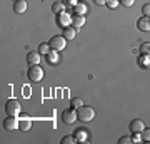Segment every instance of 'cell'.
<instances>
[{
    "label": "cell",
    "mask_w": 150,
    "mask_h": 144,
    "mask_svg": "<svg viewBox=\"0 0 150 144\" xmlns=\"http://www.w3.org/2000/svg\"><path fill=\"white\" fill-rule=\"evenodd\" d=\"M77 116H79V121H82V123H90L95 117V109L90 106H82L80 109H77Z\"/></svg>",
    "instance_id": "cell-1"
},
{
    "label": "cell",
    "mask_w": 150,
    "mask_h": 144,
    "mask_svg": "<svg viewBox=\"0 0 150 144\" xmlns=\"http://www.w3.org/2000/svg\"><path fill=\"white\" fill-rule=\"evenodd\" d=\"M27 77H28V80H32V82H40V80L43 79V69L38 64L30 65L28 70H27Z\"/></svg>",
    "instance_id": "cell-2"
},
{
    "label": "cell",
    "mask_w": 150,
    "mask_h": 144,
    "mask_svg": "<svg viewBox=\"0 0 150 144\" xmlns=\"http://www.w3.org/2000/svg\"><path fill=\"white\" fill-rule=\"evenodd\" d=\"M5 112H7V116L17 117L20 114V102L17 101V99H8L5 104Z\"/></svg>",
    "instance_id": "cell-3"
},
{
    "label": "cell",
    "mask_w": 150,
    "mask_h": 144,
    "mask_svg": "<svg viewBox=\"0 0 150 144\" xmlns=\"http://www.w3.org/2000/svg\"><path fill=\"white\" fill-rule=\"evenodd\" d=\"M48 44H50L52 50L60 52V50H64L65 45H67V39H65L64 35H55V37H52L50 40H48Z\"/></svg>",
    "instance_id": "cell-4"
},
{
    "label": "cell",
    "mask_w": 150,
    "mask_h": 144,
    "mask_svg": "<svg viewBox=\"0 0 150 144\" xmlns=\"http://www.w3.org/2000/svg\"><path fill=\"white\" fill-rule=\"evenodd\" d=\"M62 121L65 124H74L75 121H79V116H77V109L74 107H69V109H65L62 112Z\"/></svg>",
    "instance_id": "cell-5"
},
{
    "label": "cell",
    "mask_w": 150,
    "mask_h": 144,
    "mask_svg": "<svg viewBox=\"0 0 150 144\" xmlns=\"http://www.w3.org/2000/svg\"><path fill=\"white\" fill-rule=\"evenodd\" d=\"M57 24H59V27H62V29L70 27V24H72V17H70V14H67V12L57 14Z\"/></svg>",
    "instance_id": "cell-6"
},
{
    "label": "cell",
    "mask_w": 150,
    "mask_h": 144,
    "mask_svg": "<svg viewBox=\"0 0 150 144\" xmlns=\"http://www.w3.org/2000/svg\"><path fill=\"white\" fill-rule=\"evenodd\" d=\"M129 129H130V133H132V134H135V133H142V131L145 129L144 121H140V119H134V121H130Z\"/></svg>",
    "instance_id": "cell-7"
},
{
    "label": "cell",
    "mask_w": 150,
    "mask_h": 144,
    "mask_svg": "<svg viewBox=\"0 0 150 144\" xmlns=\"http://www.w3.org/2000/svg\"><path fill=\"white\" fill-rule=\"evenodd\" d=\"M137 29H140L142 32H150V17H140L137 20Z\"/></svg>",
    "instance_id": "cell-8"
},
{
    "label": "cell",
    "mask_w": 150,
    "mask_h": 144,
    "mask_svg": "<svg viewBox=\"0 0 150 144\" xmlns=\"http://www.w3.org/2000/svg\"><path fill=\"white\" fill-rule=\"evenodd\" d=\"M4 128H5L7 131H15V129L18 128V121H17V117L8 116L7 119H4Z\"/></svg>",
    "instance_id": "cell-9"
},
{
    "label": "cell",
    "mask_w": 150,
    "mask_h": 144,
    "mask_svg": "<svg viewBox=\"0 0 150 144\" xmlns=\"http://www.w3.org/2000/svg\"><path fill=\"white\" fill-rule=\"evenodd\" d=\"M83 25H85V15L74 14V15H72V27H75V29H82Z\"/></svg>",
    "instance_id": "cell-10"
},
{
    "label": "cell",
    "mask_w": 150,
    "mask_h": 144,
    "mask_svg": "<svg viewBox=\"0 0 150 144\" xmlns=\"http://www.w3.org/2000/svg\"><path fill=\"white\" fill-rule=\"evenodd\" d=\"M88 134L90 133L83 128L77 129V131H75V139H77V143H85V141H88Z\"/></svg>",
    "instance_id": "cell-11"
},
{
    "label": "cell",
    "mask_w": 150,
    "mask_h": 144,
    "mask_svg": "<svg viewBox=\"0 0 150 144\" xmlns=\"http://www.w3.org/2000/svg\"><path fill=\"white\" fill-rule=\"evenodd\" d=\"M27 10V0H17L13 2V12L15 14H25Z\"/></svg>",
    "instance_id": "cell-12"
},
{
    "label": "cell",
    "mask_w": 150,
    "mask_h": 144,
    "mask_svg": "<svg viewBox=\"0 0 150 144\" xmlns=\"http://www.w3.org/2000/svg\"><path fill=\"white\" fill-rule=\"evenodd\" d=\"M40 59H42V55L38 52H28L27 54V62L30 65H35V64H40Z\"/></svg>",
    "instance_id": "cell-13"
},
{
    "label": "cell",
    "mask_w": 150,
    "mask_h": 144,
    "mask_svg": "<svg viewBox=\"0 0 150 144\" xmlns=\"http://www.w3.org/2000/svg\"><path fill=\"white\" fill-rule=\"evenodd\" d=\"M67 40H74L75 35H77V29L75 27H65L64 29V34H62Z\"/></svg>",
    "instance_id": "cell-14"
},
{
    "label": "cell",
    "mask_w": 150,
    "mask_h": 144,
    "mask_svg": "<svg viewBox=\"0 0 150 144\" xmlns=\"http://www.w3.org/2000/svg\"><path fill=\"white\" fill-rule=\"evenodd\" d=\"M32 128V121L28 117H22L20 121H18V129H22V131H28V129Z\"/></svg>",
    "instance_id": "cell-15"
},
{
    "label": "cell",
    "mask_w": 150,
    "mask_h": 144,
    "mask_svg": "<svg viewBox=\"0 0 150 144\" xmlns=\"http://www.w3.org/2000/svg\"><path fill=\"white\" fill-rule=\"evenodd\" d=\"M50 52H52L50 44H40V45H38V54H40V55H45V57H47Z\"/></svg>",
    "instance_id": "cell-16"
},
{
    "label": "cell",
    "mask_w": 150,
    "mask_h": 144,
    "mask_svg": "<svg viewBox=\"0 0 150 144\" xmlns=\"http://www.w3.org/2000/svg\"><path fill=\"white\" fill-rule=\"evenodd\" d=\"M74 9H75V14H79V15H85L87 10H88V9H87V5H85V4H82V2H79Z\"/></svg>",
    "instance_id": "cell-17"
},
{
    "label": "cell",
    "mask_w": 150,
    "mask_h": 144,
    "mask_svg": "<svg viewBox=\"0 0 150 144\" xmlns=\"http://www.w3.org/2000/svg\"><path fill=\"white\" fill-rule=\"evenodd\" d=\"M139 52L142 54V55H147V57H150V42H144L142 45H140Z\"/></svg>",
    "instance_id": "cell-18"
},
{
    "label": "cell",
    "mask_w": 150,
    "mask_h": 144,
    "mask_svg": "<svg viewBox=\"0 0 150 144\" xmlns=\"http://www.w3.org/2000/svg\"><path fill=\"white\" fill-rule=\"evenodd\" d=\"M65 7L67 5H65L64 2H55L54 5H52V10H54V14H62Z\"/></svg>",
    "instance_id": "cell-19"
},
{
    "label": "cell",
    "mask_w": 150,
    "mask_h": 144,
    "mask_svg": "<svg viewBox=\"0 0 150 144\" xmlns=\"http://www.w3.org/2000/svg\"><path fill=\"white\" fill-rule=\"evenodd\" d=\"M70 106L74 107V109H80V107L83 106V101H82L80 97H74V99L70 101Z\"/></svg>",
    "instance_id": "cell-20"
},
{
    "label": "cell",
    "mask_w": 150,
    "mask_h": 144,
    "mask_svg": "<svg viewBox=\"0 0 150 144\" xmlns=\"http://www.w3.org/2000/svg\"><path fill=\"white\" fill-rule=\"evenodd\" d=\"M47 57H48V62H50V64H57V62H59V54H57V50H52Z\"/></svg>",
    "instance_id": "cell-21"
},
{
    "label": "cell",
    "mask_w": 150,
    "mask_h": 144,
    "mask_svg": "<svg viewBox=\"0 0 150 144\" xmlns=\"http://www.w3.org/2000/svg\"><path fill=\"white\" fill-rule=\"evenodd\" d=\"M140 65H142V69H150V57L142 55L140 57Z\"/></svg>",
    "instance_id": "cell-22"
},
{
    "label": "cell",
    "mask_w": 150,
    "mask_h": 144,
    "mask_svg": "<svg viewBox=\"0 0 150 144\" xmlns=\"http://www.w3.org/2000/svg\"><path fill=\"white\" fill-rule=\"evenodd\" d=\"M74 143H77L75 136H65V138H62V144H74Z\"/></svg>",
    "instance_id": "cell-23"
},
{
    "label": "cell",
    "mask_w": 150,
    "mask_h": 144,
    "mask_svg": "<svg viewBox=\"0 0 150 144\" xmlns=\"http://www.w3.org/2000/svg\"><path fill=\"white\" fill-rule=\"evenodd\" d=\"M120 5V2L118 0H107V7L108 9H117Z\"/></svg>",
    "instance_id": "cell-24"
},
{
    "label": "cell",
    "mask_w": 150,
    "mask_h": 144,
    "mask_svg": "<svg viewBox=\"0 0 150 144\" xmlns=\"http://www.w3.org/2000/svg\"><path fill=\"white\" fill-rule=\"evenodd\" d=\"M140 134H142V141H150V129H144Z\"/></svg>",
    "instance_id": "cell-25"
},
{
    "label": "cell",
    "mask_w": 150,
    "mask_h": 144,
    "mask_svg": "<svg viewBox=\"0 0 150 144\" xmlns=\"http://www.w3.org/2000/svg\"><path fill=\"white\" fill-rule=\"evenodd\" d=\"M142 14H144L145 17H150V4H145V5L142 7Z\"/></svg>",
    "instance_id": "cell-26"
},
{
    "label": "cell",
    "mask_w": 150,
    "mask_h": 144,
    "mask_svg": "<svg viewBox=\"0 0 150 144\" xmlns=\"http://www.w3.org/2000/svg\"><path fill=\"white\" fill-rule=\"evenodd\" d=\"M120 2V5H123V7H132L135 4V0H118Z\"/></svg>",
    "instance_id": "cell-27"
},
{
    "label": "cell",
    "mask_w": 150,
    "mask_h": 144,
    "mask_svg": "<svg viewBox=\"0 0 150 144\" xmlns=\"http://www.w3.org/2000/svg\"><path fill=\"white\" fill-rule=\"evenodd\" d=\"M118 143H120V144H130V143H132V138H129V136H123V138L118 139Z\"/></svg>",
    "instance_id": "cell-28"
},
{
    "label": "cell",
    "mask_w": 150,
    "mask_h": 144,
    "mask_svg": "<svg viewBox=\"0 0 150 144\" xmlns=\"http://www.w3.org/2000/svg\"><path fill=\"white\" fill-rule=\"evenodd\" d=\"M62 2H64L67 7H75L77 4H79V0H62Z\"/></svg>",
    "instance_id": "cell-29"
},
{
    "label": "cell",
    "mask_w": 150,
    "mask_h": 144,
    "mask_svg": "<svg viewBox=\"0 0 150 144\" xmlns=\"http://www.w3.org/2000/svg\"><path fill=\"white\" fill-rule=\"evenodd\" d=\"M140 133H135V136L132 138V143H139V141H142V136H139Z\"/></svg>",
    "instance_id": "cell-30"
},
{
    "label": "cell",
    "mask_w": 150,
    "mask_h": 144,
    "mask_svg": "<svg viewBox=\"0 0 150 144\" xmlns=\"http://www.w3.org/2000/svg\"><path fill=\"white\" fill-rule=\"evenodd\" d=\"M95 5H107V0H93Z\"/></svg>",
    "instance_id": "cell-31"
},
{
    "label": "cell",
    "mask_w": 150,
    "mask_h": 144,
    "mask_svg": "<svg viewBox=\"0 0 150 144\" xmlns=\"http://www.w3.org/2000/svg\"><path fill=\"white\" fill-rule=\"evenodd\" d=\"M13 2H17V0H13Z\"/></svg>",
    "instance_id": "cell-32"
}]
</instances>
